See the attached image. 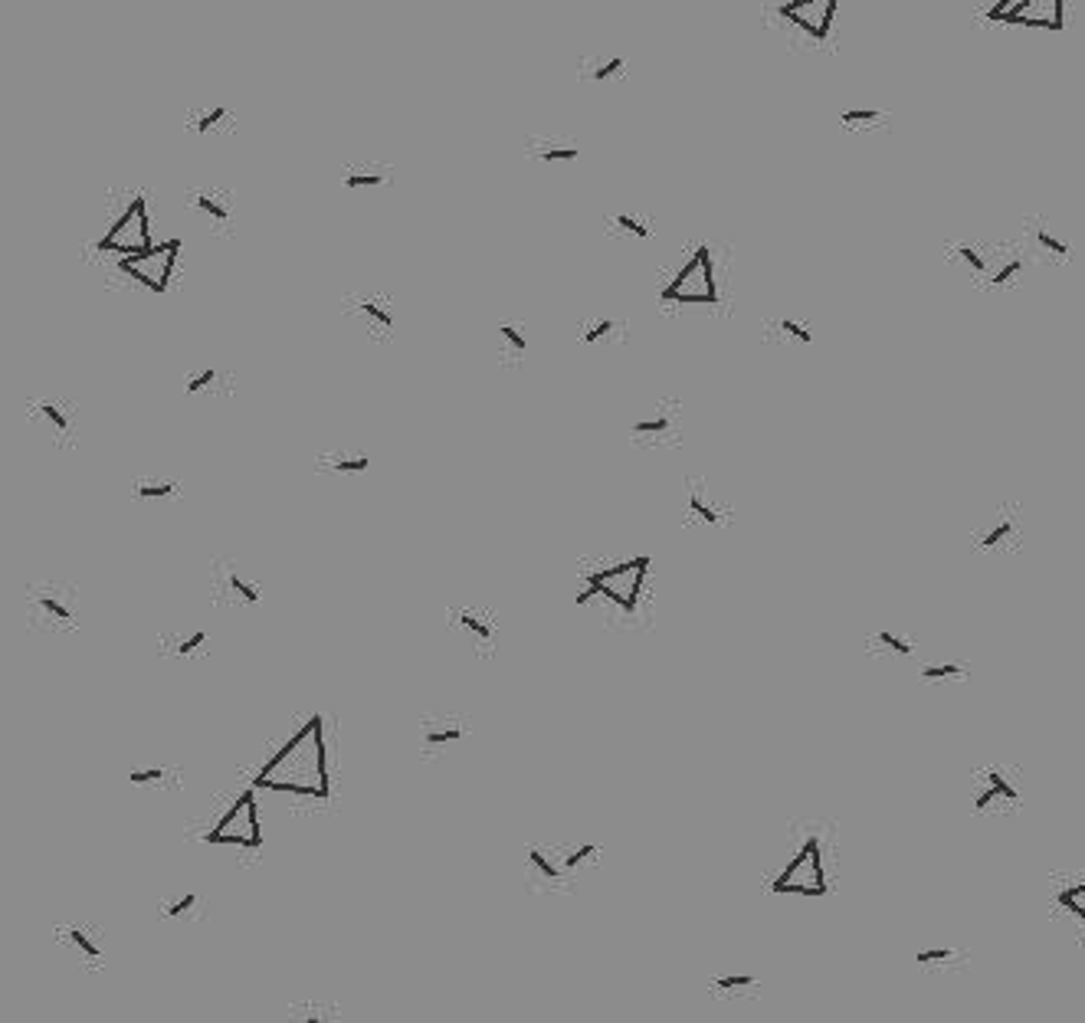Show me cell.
<instances>
[{"instance_id": "cell-1", "label": "cell", "mask_w": 1085, "mask_h": 1023, "mask_svg": "<svg viewBox=\"0 0 1085 1023\" xmlns=\"http://www.w3.org/2000/svg\"><path fill=\"white\" fill-rule=\"evenodd\" d=\"M253 784L259 791L289 797L296 807H332V742H328V719L312 712L273 755L256 771Z\"/></svg>"}, {"instance_id": "cell-2", "label": "cell", "mask_w": 1085, "mask_h": 1023, "mask_svg": "<svg viewBox=\"0 0 1085 1023\" xmlns=\"http://www.w3.org/2000/svg\"><path fill=\"white\" fill-rule=\"evenodd\" d=\"M650 555L584 561L577 568V607L591 610L610 630H646L650 627Z\"/></svg>"}, {"instance_id": "cell-3", "label": "cell", "mask_w": 1085, "mask_h": 1023, "mask_svg": "<svg viewBox=\"0 0 1085 1023\" xmlns=\"http://www.w3.org/2000/svg\"><path fill=\"white\" fill-rule=\"evenodd\" d=\"M604 860L600 843L548 840L525 850V889L535 896H571L581 889V876Z\"/></svg>"}, {"instance_id": "cell-4", "label": "cell", "mask_w": 1085, "mask_h": 1023, "mask_svg": "<svg viewBox=\"0 0 1085 1023\" xmlns=\"http://www.w3.org/2000/svg\"><path fill=\"white\" fill-rule=\"evenodd\" d=\"M20 610L27 630L40 637H73L82 627V587L60 574H43L23 584Z\"/></svg>"}, {"instance_id": "cell-5", "label": "cell", "mask_w": 1085, "mask_h": 1023, "mask_svg": "<svg viewBox=\"0 0 1085 1023\" xmlns=\"http://www.w3.org/2000/svg\"><path fill=\"white\" fill-rule=\"evenodd\" d=\"M256 791L259 787L250 784L233 797L230 807L223 810L220 820L214 827H207L204 840L210 846H220V850H233L237 860H243L246 866H253L263 860V823H259V804H256Z\"/></svg>"}, {"instance_id": "cell-6", "label": "cell", "mask_w": 1085, "mask_h": 1023, "mask_svg": "<svg viewBox=\"0 0 1085 1023\" xmlns=\"http://www.w3.org/2000/svg\"><path fill=\"white\" fill-rule=\"evenodd\" d=\"M23 420L30 423L33 433L43 437L53 450L73 453L82 433V407L76 397L63 391H33L23 401Z\"/></svg>"}, {"instance_id": "cell-7", "label": "cell", "mask_w": 1085, "mask_h": 1023, "mask_svg": "<svg viewBox=\"0 0 1085 1023\" xmlns=\"http://www.w3.org/2000/svg\"><path fill=\"white\" fill-rule=\"evenodd\" d=\"M207 604L217 610H250L263 604V581L237 555H217L207 564Z\"/></svg>"}, {"instance_id": "cell-8", "label": "cell", "mask_w": 1085, "mask_h": 1023, "mask_svg": "<svg viewBox=\"0 0 1085 1023\" xmlns=\"http://www.w3.org/2000/svg\"><path fill=\"white\" fill-rule=\"evenodd\" d=\"M446 630L466 646L476 660L489 663L502 646V614L482 601H456L446 607Z\"/></svg>"}, {"instance_id": "cell-9", "label": "cell", "mask_w": 1085, "mask_h": 1023, "mask_svg": "<svg viewBox=\"0 0 1085 1023\" xmlns=\"http://www.w3.org/2000/svg\"><path fill=\"white\" fill-rule=\"evenodd\" d=\"M771 892H777V896H807V899L827 896L830 869H827V843H823L820 833H810V837L800 840L787 866L774 876Z\"/></svg>"}, {"instance_id": "cell-10", "label": "cell", "mask_w": 1085, "mask_h": 1023, "mask_svg": "<svg viewBox=\"0 0 1085 1023\" xmlns=\"http://www.w3.org/2000/svg\"><path fill=\"white\" fill-rule=\"evenodd\" d=\"M53 945L86 974H102L109 968V928L96 919L76 915V919L53 925Z\"/></svg>"}, {"instance_id": "cell-11", "label": "cell", "mask_w": 1085, "mask_h": 1023, "mask_svg": "<svg viewBox=\"0 0 1085 1023\" xmlns=\"http://www.w3.org/2000/svg\"><path fill=\"white\" fill-rule=\"evenodd\" d=\"M155 243L151 237V217H148V201L145 194H132L125 201V207L112 217V223L105 227V233L96 240V256L102 260H122V256H135L141 250Z\"/></svg>"}, {"instance_id": "cell-12", "label": "cell", "mask_w": 1085, "mask_h": 1023, "mask_svg": "<svg viewBox=\"0 0 1085 1023\" xmlns=\"http://www.w3.org/2000/svg\"><path fill=\"white\" fill-rule=\"evenodd\" d=\"M469 735H473V719L459 709H433L423 712L417 725H414V738H417V758L427 764H440L459 751Z\"/></svg>"}, {"instance_id": "cell-13", "label": "cell", "mask_w": 1085, "mask_h": 1023, "mask_svg": "<svg viewBox=\"0 0 1085 1023\" xmlns=\"http://www.w3.org/2000/svg\"><path fill=\"white\" fill-rule=\"evenodd\" d=\"M663 305H718V279H715V256L712 246H695L692 256L676 269L663 289Z\"/></svg>"}, {"instance_id": "cell-14", "label": "cell", "mask_w": 1085, "mask_h": 1023, "mask_svg": "<svg viewBox=\"0 0 1085 1023\" xmlns=\"http://www.w3.org/2000/svg\"><path fill=\"white\" fill-rule=\"evenodd\" d=\"M341 315L355 322V328L371 345H391L397 335L394 299L381 289H355L341 299Z\"/></svg>"}, {"instance_id": "cell-15", "label": "cell", "mask_w": 1085, "mask_h": 1023, "mask_svg": "<svg viewBox=\"0 0 1085 1023\" xmlns=\"http://www.w3.org/2000/svg\"><path fill=\"white\" fill-rule=\"evenodd\" d=\"M178 260H181V240H161V243L155 240L148 250L115 260V269H119L128 282H135V286L161 296V292H168V286H171Z\"/></svg>"}, {"instance_id": "cell-16", "label": "cell", "mask_w": 1085, "mask_h": 1023, "mask_svg": "<svg viewBox=\"0 0 1085 1023\" xmlns=\"http://www.w3.org/2000/svg\"><path fill=\"white\" fill-rule=\"evenodd\" d=\"M682 423L686 410L676 397H663L653 407H646L640 417L630 423V443L636 450L656 453V450H676L682 443Z\"/></svg>"}, {"instance_id": "cell-17", "label": "cell", "mask_w": 1085, "mask_h": 1023, "mask_svg": "<svg viewBox=\"0 0 1085 1023\" xmlns=\"http://www.w3.org/2000/svg\"><path fill=\"white\" fill-rule=\"evenodd\" d=\"M1023 512L1017 502H997L971 532V548L981 555H1007V551L1023 548Z\"/></svg>"}, {"instance_id": "cell-18", "label": "cell", "mask_w": 1085, "mask_h": 1023, "mask_svg": "<svg viewBox=\"0 0 1085 1023\" xmlns=\"http://www.w3.org/2000/svg\"><path fill=\"white\" fill-rule=\"evenodd\" d=\"M971 807L977 814H1017L1023 807L1020 784L1007 764H987L971 778Z\"/></svg>"}, {"instance_id": "cell-19", "label": "cell", "mask_w": 1085, "mask_h": 1023, "mask_svg": "<svg viewBox=\"0 0 1085 1023\" xmlns=\"http://www.w3.org/2000/svg\"><path fill=\"white\" fill-rule=\"evenodd\" d=\"M155 656L164 663H200L214 656V637L200 623H168L155 637Z\"/></svg>"}, {"instance_id": "cell-20", "label": "cell", "mask_w": 1085, "mask_h": 1023, "mask_svg": "<svg viewBox=\"0 0 1085 1023\" xmlns=\"http://www.w3.org/2000/svg\"><path fill=\"white\" fill-rule=\"evenodd\" d=\"M731 522V505L712 489L705 476H686L682 482V525L686 528H725Z\"/></svg>"}, {"instance_id": "cell-21", "label": "cell", "mask_w": 1085, "mask_h": 1023, "mask_svg": "<svg viewBox=\"0 0 1085 1023\" xmlns=\"http://www.w3.org/2000/svg\"><path fill=\"white\" fill-rule=\"evenodd\" d=\"M187 207L207 223L217 237L237 233V194L223 184H197L187 191Z\"/></svg>"}, {"instance_id": "cell-22", "label": "cell", "mask_w": 1085, "mask_h": 1023, "mask_svg": "<svg viewBox=\"0 0 1085 1023\" xmlns=\"http://www.w3.org/2000/svg\"><path fill=\"white\" fill-rule=\"evenodd\" d=\"M987 17L997 23H1017V27L1063 30L1066 0H997Z\"/></svg>"}, {"instance_id": "cell-23", "label": "cell", "mask_w": 1085, "mask_h": 1023, "mask_svg": "<svg viewBox=\"0 0 1085 1023\" xmlns=\"http://www.w3.org/2000/svg\"><path fill=\"white\" fill-rule=\"evenodd\" d=\"M836 7H840V0H787V4L777 7V17L794 23L813 43H827L836 20Z\"/></svg>"}, {"instance_id": "cell-24", "label": "cell", "mask_w": 1085, "mask_h": 1023, "mask_svg": "<svg viewBox=\"0 0 1085 1023\" xmlns=\"http://www.w3.org/2000/svg\"><path fill=\"white\" fill-rule=\"evenodd\" d=\"M210 915V902L200 889L194 886H178L168 889L164 896H158L155 902V919L164 925H200Z\"/></svg>"}, {"instance_id": "cell-25", "label": "cell", "mask_w": 1085, "mask_h": 1023, "mask_svg": "<svg viewBox=\"0 0 1085 1023\" xmlns=\"http://www.w3.org/2000/svg\"><path fill=\"white\" fill-rule=\"evenodd\" d=\"M528 355H532V335H528V325L522 319L495 322V332H492V358H495V364L505 368V371H518V368H525Z\"/></svg>"}, {"instance_id": "cell-26", "label": "cell", "mask_w": 1085, "mask_h": 1023, "mask_svg": "<svg viewBox=\"0 0 1085 1023\" xmlns=\"http://www.w3.org/2000/svg\"><path fill=\"white\" fill-rule=\"evenodd\" d=\"M237 128H240V122L230 105H194V109H187V115H184V132L194 135L197 141L237 135Z\"/></svg>"}, {"instance_id": "cell-27", "label": "cell", "mask_w": 1085, "mask_h": 1023, "mask_svg": "<svg viewBox=\"0 0 1085 1023\" xmlns=\"http://www.w3.org/2000/svg\"><path fill=\"white\" fill-rule=\"evenodd\" d=\"M128 784L145 787L151 794H178L184 791V764L181 761H141L128 768Z\"/></svg>"}, {"instance_id": "cell-28", "label": "cell", "mask_w": 1085, "mask_h": 1023, "mask_svg": "<svg viewBox=\"0 0 1085 1023\" xmlns=\"http://www.w3.org/2000/svg\"><path fill=\"white\" fill-rule=\"evenodd\" d=\"M574 338H577V345H584L591 351L617 348L627 341V322L617 319V315H587V319L577 322Z\"/></svg>"}, {"instance_id": "cell-29", "label": "cell", "mask_w": 1085, "mask_h": 1023, "mask_svg": "<svg viewBox=\"0 0 1085 1023\" xmlns=\"http://www.w3.org/2000/svg\"><path fill=\"white\" fill-rule=\"evenodd\" d=\"M184 496V482L164 473H138L128 482V499L138 505H168Z\"/></svg>"}, {"instance_id": "cell-30", "label": "cell", "mask_w": 1085, "mask_h": 1023, "mask_svg": "<svg viewBox=\"0 0 1085 1023\" xmlns=\"http://www.w3.org/2000/svg\"><path fill=\"white\" fill-rule=\"evenodd\" d=\"M522 151L528 161H538V164H571L581 158V145H577L574 138H564V135H551V132H535L528 135L522 141Z\"/></svg>"}, {"instance_id": "cell-31", "label": "cell", "mask_w": 1085, "mask_h": 1023, "mask_svg": "<svg viewBox=\"0 0 1085 1023\" xmlns=\"http://www.w3.org/2000/svg\"><path fill=\"white\" fill-rule=\"evenodd\" d=\"M371 469V456L358 450V446H328V450L315 453V473L335 476V479H351Z\"/></svg>"}, {"instance_id": "cell-32", "label": "cell", "mask_w": 1085, "mask_h": 1023, "mask_svg": "<svg viewBox=\"0 0 1085 1023\" xmlns=\"http://www.w3.org/2000/svg\"><path fill=\"white\" fill-rule=\"evenodd\" d=\"M237 391V374L220 364H197L184 374V394L194 397H230Z\"/></svg>"}, {"instance_id": "cell-33", "label": "cell", "mask_w": 1085, "mask_h": 1023, "mask_svg": "<svg viewBox=\"0 0 1085 1023\" xmlns=\"http://www.w3.org/2000/svg\"><path fill=\"white\" fill-rule=\"evenodd\" d=\"M863 646H866L869 656H886V660H912V656H918V643L908 637V633L895 630V627L869 630Z\"/></svg>"}, {"instance_id": "cell-34", "label": "cell", "mask_w": 1085, "mask_h": 1023, "mask_svg": "<svg viewBox=\"0 0 1085 1023\" xmlns=\"http://www.w3.org/2000/svg\"><path fill=\"white\" fill-rule=\"evenodd\" d=\"M391 164L381 161H355L341 168V187L351 194H364V191H377V187L391 184Z\"/></svg>"}, {"instance_id": "cell-35", "label": "cell", "mask_w": 1085, "mask_h": 1023, "mask_svg": "<svg viewBox=\"0 0 1085 1023\" xmlns=\"http://www.w3.org/2000/svg\"><path fill=\"white\" fill-rule=\"evenodd\" d=\"M627 73V60L620 53H587L577 60V79L591 82V86H604V82H613Z\"/></svg>"}, {"instance_id": "cell-36", "label": "cell", "mask_w": 1085, "mask_h": 1023, "mask_svg": "<svg viewBox=\"0 0 1085 1023\" xmlns=\"http://www.w3.org/2000/svg\"><path fill=\"white\" fill-rule=\"evenodd\" d=\"M709 994L718 1001H738V997H758L761 978L751 971H725L709 978Z\"/></svg>"}, {"instance_id": "cell-37", "label": "cell", "mask_w": 1085, "mask_h": 1023, "mask_svg": "<svg viewBox=\"0 0 1085 1023\" xmlns=\"http://www.w3.org/2000/svg\"><path fill=\"white\" fill-rule=\"evenodd\" d=\"M289 1017L292 1020H305V1023H332V1020H341L345 1017V1007H341L338 1001H332V997H299V1001L289 1004Z\"/></svg>"}, {"instance_id": "cell-38", "label": "cell", "mask_w": 1085, "mask_h": 1023, "mask_svg": "<svg viewBox=\"0 0 1085 1023\" xmlns=\"http://www.w3.org/2000/svg\"><path fill=\"white\" fill-rule=\"evenodd\" d=\"M971 676H974V666L964 660L918 663V682H928V686H951V682H967Z\"/></svg>"}, {"instance_id": "cell-39", "label": "cell", "mask_w": 1085, "mask_h": 1023, "mask_svg": "<svg viewBox=\"0 0 1085 1023\" xmlns=\"http://www.w3.org/2000/svg\"><path fill=\"white\" fill-rule=\"evenodd\" d=\"M915 961H918V968H925V971H961L971 964V951L954 948V945H935V948L918 951Z\"/></svg>"}, {"instance_id": "cell-40", "label": "cell", "mask_w": 1085, "mask_h": 1023, "mask_svg": "<svg viewBox=\"0 0 1085 1023\" xmlns=\"http://www.w3.org/2000/svg\"><path fill=\"white\" fill-rule=\"evenodd\" d=\"M604 230L620 233V237H630V240H653V223L640 214H630V210H613V214H607Z\"/></svg>"}, {"instance_id": "cell-41", "label": "cell", "mask_w": 1085, "mask_h": 1023, "mask_svg": "<svg viewBox=\"0 0 1085 1023\" xmlns=\"http://www.w3.org/2000/svg\"><path fill=\"white\" fill-rule=\"evenodd\" d=\"M1056 902H1059V909H1066L1069 915H1076V919L1085 925V883L1059 889V892H1056Z\"/></svg>"}, {"instance_id": "cell-42", "label": "cell", "mask_w": 1085, "mask_h": 1023, "mask_svg": "<svg viewBox=\"0 0 1085 1023\" xmlns=\"http://www.w3.org/2000/svg\"><path fill=\"white\" fill-rule=\"evenodd\" d=\"M954 256H958V260H961L967 269H971V273H977V276H984V273H987V260H984L981 253L974 250V246H967V243L954 246Z\"/></svg>"}, {"instance_id": "cell-43", "label": "cell", "mask_w": 1085, "mask_h": 1023, "mask_svg": "<svg viewBox=\"0 0 1085 1023\" xmlns=\"http://www.w3.org/2000/svg\"><path fill=\"white\" fill-rule=\"evenodd\" d=\"M1036 240H1040V246H1043V250H1049V253H1056V256H1066V253H1072L1069 250V243L1066 240H1059V237H1053V233H1049V230H1036Z\"/></svg>"}, {"instance_id": "cell-44", "label": "cell", "mask_w": 1085, "mask_h": 1023, "mask_svg": "<svg viewBox=\"0 0 1085 1023\" xmlns=\"http://www.w3.org/2000/svg\"><path fill=\"white\" fill-rule=\"evenodd\" d=\"M777 328H781V332H784L787 338L804 341V345H810V341H813V332H810V328H807V325H800V322H794V319H781V322H777Z\"/></svg>"}, {"instance_id": "cell-45", "label": "cell", "mask_w": 1085, "mask_h": 1023, "mask_svg": "<svg viewBox=\"0 0 1085 1023\" xmlns=\"http://www.w3.org/2000/svg\"><path fill=\"white\" fill-rule=\"evenodd\" d=\"M879 119H882V115L872 112V109H849V112L840 115L843 125H872V122H879Z\"/></svg>"}, {"instance_id": "cell-46", "label": "cell", "mask_w": 1085, "mask_h": 1023, "mask_svg": "<svg viewBox=\"0 0 1085 1023\" xmlns=\"http://www.w3.org/2000/svg\"><path fill=\"white\" fill-rule=\"evenodd\" d=\"M1020 269H1023V260H1010L1007 266H1000L997 269V273L994 276H990V282H994V286H1004V282H1010L1013 276H1017L1020 273Z\"/></svg>"}]
</instances>
